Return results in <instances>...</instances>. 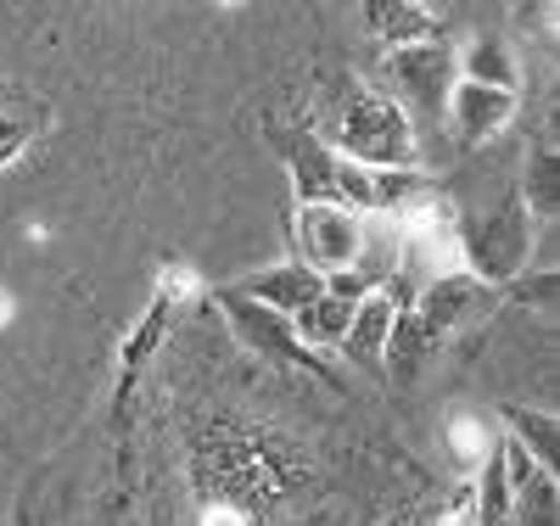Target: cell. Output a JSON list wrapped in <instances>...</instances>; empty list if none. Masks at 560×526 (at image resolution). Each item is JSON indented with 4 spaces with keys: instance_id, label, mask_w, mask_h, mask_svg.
I'll return each mask as SVG.
<instances>
[{
    "instance_id": "cell-15",
    "label": "cell",
    "mask_w": 560,
    "mask_h": 526,
    "mask_svg": "<svg viewBox=\"0 0 560 526\" xmlns=\"http://www.w3.org/2000/svg\"><path fill=\"white\" fill-rule=\"evenodd\" d=\"M499 437H510L538 470L555 476V414H544V409H504V432Z\"/></svg>"
},
{
    "instance_id": "cell-4",
    "label": "cell",
    "mask_w": 560,
    "mask_h": 526,
    "mask_svg": "<svg viewBox=\"0 0 560 526\" xmlns=\"http://www.w3.org/2000/svg\"><path fill=\"white\" fill-rule=\"evenodd\" d=\"M359 235H364V219L353 208H342V202H308V208H298V264L314 269L319 280L337 274V269H353Z\"/></svg>"
},
{
    "instance_id": "cell-11",
    "label": "cell",
    "mask_w": 560,
    "mask_h": 526,
    "mask_svg": "<svg viewBox=\"0 0 560 526\" xmlns=\"http://www.w3.org/2000/svg\"><path fill=\"white\" fill-rule=\"evenodd\" d=\"M364 17H370V34L387 39V51H404V45H427V39H438V17H432V7H409V0H370Z\"/></svg>"
},
{
    "instance_id": "cell-12",
    "label": "cell",
    "mask_w": 560,
    "mask_h": 526,
    "mask_svg": "<svg viewBox=\"0 0 560 526\" xmlns=\"http://www.w3.org/2000/svg\"><path fill=\"white\" fill-rule=\"evenodd\" d=\"M348 325H353V308L319 292L308 308H298V314H292V337H298V348H303V353H331V348H342Z\"/></svg>"
},
{
    "instance_id": "cell-1",
    "label": "cell",
    "mask_w": 560,
    "mask_h": 526,
    "mask_svg": "<svg viewBox=\"0 0 560 526\" xmlns=\"http://www.w3.org/2000/svg\"><path fill=\"white\" fill-rule=\"evenodd\" d=\"M314 135H319L325 152H337L359 168H415L420 163L415 124L376 84H342L337 102H331V118H325Z\"/></svg>"
},
{
    "instance_id": "cell-5",
    "label": "cell",
    "mask_w": 560,
    "mask_h": 526,
    "mask_svg": "<svg viewBox=\"0 0 560 526\" xmlns=\"http://www.w3.org/2000/svg\"><path fill=\"white\" fill-rule=\"evenodd\" d=\"M482 303H488V285H482L477 274H448V280H432L427 292H415L409 314L420 319V330H427V342L438 348V342H448L454 330H459L465 319H471Z\"/></svg>"
},
{
    "instance_id": "cell-9",
    "label": "cell",
    "mask_w": 560,
    "mask_h": 526,
    "mask_svg": "<svg viewBox=\"0 0 560 526\" xmlns=\"http://www.w3.org/2000/svg\"><path fill=\"white\" fill-rule=\"evenodd\" d=\"M224 308H230V325L242 330L247 348L269 353L275 364H314V353H303L298 337H292V319H280V314H269V308H258L236 292H224Z\"/></svg>"
},
{
    "instance_id": "cell-18",
    "label": "cell",
    "mask_w": 560,
    "mask_h": 526,
    "mask_svg": "<svg viewBox=\"0 0 560 526\" xmlns=\"http://www.w3.org/2000/svg\"><path fill=\"white\" fill-rule=\"evenodd\" d=\"M18 147H23V124L12 113H0V163L18 157Z\"/></svg>"
},
{
    "instance_id": "cell-6",
    "label": "cell",
    "mask_w": 560,
    "mask_h": 526,
    "mask_svg": "<svg viewBox=\"0 0 560 526\" xmlns=\"http://www.w3.org/2000/svg\"><path fill=\"white\" fill-rule=\"evenodd\" d=\"M448 129L465 140V147H482V140L504 135L510 118H516V95H504V90H482V84H454L448 95Z\"/></svg>"
},
{
    "instance_id": "cell-19",
    "label": "cell",
    "mask_w": 560,
    "mask_h": 526,
    "mask_svg": "<svg viewBox=\"0 0 560 526\" xmlns=\"http://www.w3.org/2000/svg\"><path fill=\"white\" fill-rule=\"evenodd\" d=\"M12 314H18V303H12V292H7V285H0V330L12 325Z\"/></svg>"
},
{
    "instance_id": "cell-10",
    "label": "cell",
    "mask_w": 560,
    "mask_h": 526,
    "mask_svg": "<svg viewBox=\"0 0 560 526\" xmlns=\"http://www.w3.org/2000/svg\"><path fill=\"white\" fill-rule=\"evenodd\" d=\"M393 319H398V308H393V297H364L359 308H353V325H348V337H342V359L348 364H359V370H376L382 359H387V337H393Z\"/></svg>"
},
{
    "instance_id": "cell-8",
    "label": "cell",
    "mask_w": 560,
    "mask_h": 526,
    "mask_svg": "<svg viewBox=\"0 0 560 526\" xmlns=\"http://www.w3.org/2000/svg\"><path fill=\"white\" fill-rule=\"evenodd\" d=\"M280 152H287V168H292L298 208L337 202V152H325L314 129H287V135H280Z\"/></svg>"
},
{
    "instance_id": "cell-7",
    "label": "cell",
    "mask_w": 560,
    "mask_h": 526,
    "mask_svg": "<svg viewBox=\"0 0 560 526\" xmlns=\"http://www.w3.org/2000/svg\"><path fill=\"white\" fill-rule=\"evenodd\" d=\"M319 292H325V280L314 269H303L298 258L292 264H269V269H258V274H247L236 285V297H247V303H258V308H269L280 319H292L298 308H308Z\"/></svg>"
},
{
    "instance_id": "cell-16",
    "label": "cell",
    "mask_w": 560,
    "mask_h": 526,
    "mask_svg": "<svg viewBox=\"0 0 560 526\" xmlns=\"http://www.w3.org/2000/svg\"><path fill=\"white\" fill-rule=\"evenodd\" d=\"M555 510H560V488H555L549 470L527 476V482L510 493V526H555Z\"/></svg>"
},
{
    "instance_id": "cell-13",
    "label": "cell",
    "mask_w": 560,
    "mask_h": 526,
    "mask_svg": "<svg viewBox=\"0 0 560 526\" xmlns=\"http://www.w3.org/2000/svg\"><path fill=\"white\" fill-rule=\"evenodd\" d=\"M459 79L465 84H482V90H504V95H516L522 73H516V57H510V45L504 39H471V51L454 57Z\"/></svg>"
},
{
    "instance_id": "cell-3",
    "label": "cell",
    "mask_w": 560,
    "mask_h": 526,
    "mask_svg": "<svg viewBox=\"0 0 560 526\" xmlns=\"http://www.w3.org/2000/svg\"><path fill=\"white\" fill-rule=\"evenodd\" d=\"M454 84H459L454 51H448V45H438V39L387 51V95L404 107L409 124H438L448 113Z\"/></svg>"
},
{
    "instance_id": "cell-2",
    "label": "cell",
    "mask_w": 560,
    "mask_h": 526,
    "mask_svg": "<svg viewBox=\"0 0 560 526\" xmlns=\"http://www.w3.org/2000/svg\"><path fill=\"white\" fill-rule=\"evenodd\" d=\"M459 219V253H465V274H477L482 285L522 274L527 247H533V213L522 208L516 190H499L482 208H454Z\"/></svg>"
},
{
    "instance_id": "cell-17",
    "label": "cell",
    "mask_w": 560,
    "mask_h": 526,
    "mask_svg": "<svg viewBox=\"0 0 560 526\" xmlns=\"http://www.w3.org/2000/svg\"><path fill=\"white\" fill-rule=\"evenodd\" d=\"M197 526H247V510L242 504H208Z\"/></svg>"
},
{
    "instance_id": "cell-14",
    "label": "cell",
    "mask_w": 560,
    "mask_h": 526,
    "mask_svg": "<svg viewBox=\"0 0 560 526\" xmlns=\"http://www.w3.org/2000/svg\"><path fill=\"white\" fill-rule=\"evenodd\" d=\"M443 443H448V459H454L459 470L477 476V470L488 465V454L499 448V425H488L482 414H448Z\"/></svg>"
}]
</instances>
